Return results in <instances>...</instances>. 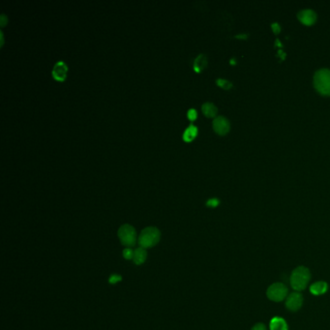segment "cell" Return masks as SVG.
<instances>
[{
	"instance_id": "1",
	"label": "cell",
	"mask_w": 330,
	"mask_h": 330,
	"mask_svg": "<svg viewBox=\"0 0 330 330\" xmlns=\"http://www.w3.org/2000/svg\"><path fill=\"white\" fill-rule=\"evenodd\" d=\"M311 280L310 270L305 266H298L294 268L290 274L289 282L291 288L295 291H302L307 288Z\"/></svg>"
},
{
	"instance_id": "2",
	"label": "cell",
	"mask_w": 330,
	"mask_h": 330,
	"mask_svg": "<svg viewBox=\"0 0 330 330\" xmlns=\"http://www.w3.org/2000/svg\"><path fill=\"white\" fill-rule=\"evenodd\" d=\"M161 238V233L157 228L148 227L145 228L139 237V243L141 247L147 249L156 246Z\"/></svg>"
},
{
	"instance_id": "3",
	"label": "cell",
	"mask_w": 330,
	"mask_h": 330,
	"mask_svg": "<svg viewBox=\"0 0 330 330\" xmlns=\"http://www.w3.org/2000/svg\"><path fill=\"white\" fill-rule=\"evenodd\" d=\"M314 86L317 91L324 95L330 96V70L320 69L314 75Z\"/></svg>"
},
{
	"instance_id": "4",
	"label": "cell",
	"mask_w": 330,
	"mask_h": 330,
	"mask_svg": "<svg viewBox=\"0 0 330 330\" xmlns=\"http://www.w3.org/2000/svg\"><path fill=\"white\" fill-rule=\"evenodd\" d=\"M289 289L283 283H274L266 290V295L273 302H281L288 297Z\"/></svg>"
},
{
	"instance_id": "5",
	"label": "cell",
	"mask_w": 330,
	"mask_h": 330,
	"mask_svg": "<svg viewBox=\"0 0 330 330\" xmlns=\"http://www.w3.org/2000/svg\"><path fill=\"white\" fill-rule=\"evenodd\" d=\"M118 237L124 246L127 248L133 247L136 245L137 241V233L134 227L131 225H122L118 230Z\"/></svg>"
},
{
	"instance_id": "6",
	"label": "cell",
	"mask_w": 330,
	"mask_h": 330,
	"mask_svg": "<svg viewBox=\"0 0 330 330\" xmlns=\"http://www.w3.org/2000/svg\"><path fill=\"white\" fill-rule=\"evenodd\" d=\"M286 308L291 311V312H296L298 311L302 305H303V296L301 295L300 292L298 291H294L291 292L290 294L288 295V297L286 298Z\"/></svg>"
},
{
	"instance_id": "7",
	"label": "cell",
	"mask_w": 330,
	"mask_h": 330,
	"mask_svg": "<svg viewBox=\"0 0 330 330\" xmlns=\"http://www.w3.org/2000/svg\"><path fill=\"white\" fill-rule=\"evenodd\" d=\"M213 129L214 131L221 136H224L229 133L231 125L230 121L225 117H216L213 120Z\"/></svg>"
},
{
	"instance_id": "8",
	"label": "cell",
	"mask_w": 330,
	"mask_h": 330,
	"mask_svg": "<svg viewBox=\"0 0 330 330\" xmlns=\"http://www.w3.org/2000/svg\"><path fill=\"white\" fill-rule=\"evenodd\" d=\"M68 73V66L64 61H57L52 68V77L54 80L62 82L66 79Z\"/></svg>"
},
{
	"instance_id": "9",
	"label": "cell",
	"mask_w": 330,
	"mask_h": 330,
	"mask_svg": "<svg viewBox=\"0 0 330 330\" xmlns=\"http://www.w3.org/2000/svg\"><path fill=\"white\" fill-rule=\"evenodd\" d=\"M297 19L305 25H312L317 21V14L311 9H305L297 14Z\"/></svg>"
},
{
	"instance_id": "10",
	"label": "cell",
	"mask_w": 330,
	"mask_h": 330,
	"mask_svg": "<svg viewBox=\"0 0 330 330\" xmlns=\"http://www.w3.org/2000/svg\"><path fill=\"white\" fill-rule=\"evenodd\" d=\"M329 289V285L325 281H318L315 282L314 284L311 285L310 287V291L314 295H323L325 294Z\"/></svg>"
},
{
	"instance_id": "11",
	"label": "cell",
	"mask_w": 330,
	"mask_h": 330,
	"mask_svg": "<svg viewBox=\"0 0 330 330\" xmlns=\"http://www.w3.org/2000/svg\"><path fill=\"white\" fill-rule=\"evenodd\" d=\"M270 330H289V327L287 322L280 317H275L270 321L269 324Z\"/></svg>"
},
{
	"instance_id": "12",
	"label": "cell",
	"mask_w": 330,
	"mask_h": 330,
	"mask_svg": "<svg viewBox=\"0 0 330 330\" xmlns=\"http://www.w3.org/2000/svg\"><path fill=\"white\" fill-rule=\"evenodd\" d=\"M147 258V252L145 251L144 248H138L134 251V257H133V261L138 264V265H141L142 264L145 259Z\"/></svg>"
},
{
	"instance_id": "13",
	"label": "cell",
	"mask_w": 330,
	"mask_h": 330,
	"mask_svg": "<svg viewBox=\"0 0 330 330\" xmlns=\"http://www.w3.org/2000/svg\"><path fill=\"white\" fill-rule=\"evenodd\" d=\"M197 135H198V128L193 124H191L186 128L182 137L185 141H191L197 137Z\"/></svg>"
},
{
	"instance_id": "14",
	"label": "cell",
	"mask_w": 330,
	"mask_h": 330,
	"mask_svg": "<svg viewBox=\"0 0 330 330\" xmlns=\"http://www.w3.org/2000/svg\"><path fill=\"white\" fill-rule=\"evenodd\" d=\"M202 110L204 115L207 117V118H216V115L218 113V110L216 108V106L212 103L207 102L202 106Z\"/></svg>"
},
{
	"instance_id": "15",
	"label": "cell",
	"mask_w": 330,
	"mask_h": 330,
	"mask_svg": "<svg viewBox=\"0 0 330 330\" xmlns=\"http://www.w3.org/2000/svg\"><path fill=\"white\" fill-rule=\"evenodd\" d=\"M207 64V56L205 54H200L194 62V69L197 72H201Z\"/></svg>"
},
{
	"instance_id": "16",
	"label": "cell",
	"mask_w": 330,
	"mask_h": 330,
	"mask_svg": "<svg viewBox=\"0 0 330 330\" xmlns=\"http://www.w3.org/2000/svg\"><path fill=\"white\" fill-rule=\"evenodd\" d=\"M216 83H217V84H218L219 86H221V87H223V88H225V89H229V88H231V87L233 86L232 83H230V82H228V81H226V80H222V79L217 80Z\"/></svg>"
},
{
	"instance_id": "17",
	"label": "cell",
	"mask_w": 330,
	"mask_h": 330,
	"mask_svg": "<svg viewBox=\"0 0 330 330\" xmlns=\"http://www.w3.org/2000/svg\"><path fill=\"white\" fill-rule=\"evenodd\" d=\"M123 257L126 259H133L134 257V251L131 248H126L123 250Z\"/></svg>"
},
{
	"instance_id": "18",
	"label": "cell",
	"mask_w": 330,
	"mask_h": 330,
	"mask_svg": "<svg viewBox=\"0 0 330 330\" xmlns=\"http://www.w3.org/2000/svg\"><path fill=\"white\" fill-rule=\"evenodd\" d=\"M121 280H122V277H121L120 275H118V274H113V275L111 276V278L109 279V282H110L111 284H117V283L120 282Z\"/></svg>"
},
{
	"instance_id": "19",
	"label": "cell",
	"mask_w": 330,
	"mask_h": 330,
	"mask_svg": "<svg viewBox=\"0 0 330 330\" xmlns=\"http://www.w3.org/2000/svg\"><path fill=\"white\" fill-rule=\"evenodd\" d=\"M187 116H188V118H189L191 121H194V120L197 118L198 114H197V111H196V110L190 109V110L188 111V113H187Z\"/></svg>"
},
{
	"instance_id": "20",
	"label": "cell",
	"mask_w": 330,
	"mask_h": 330,
	"mask_svg": "<svg viewBox=\"0 0 330 330\" xmlns=\"http://www.w3.org/2000/svg\"><path fill=\"white\" fill-rule=\"evenodd\" d=\"M207 207H215L219 205V200L217 199H210L207 203Z\"/></svg>"
},
{
	"instance_id": "21",
	"label": "cell",
	"mask_w": 330,
	"mask_h": 330,
	"mask_svg": "<svg viewBox=\"0 0 330 330\" xmlns=\"http://www.w3.org/2000/svg\"><path fill=\"white\" fill-rule=\"evenodd\" d=\"M251 330H267V328H266V326L264 324L259 323V324L255 325Z\"/></svg>"
},
{
	"instance_id": "22",
	"label": "cell",
	"mask_w": 330,
	"mask_h": 330,
	"mask_svg": "<svg viewBox=\"0 0 330 330\" xmlns=\"http://www.w3.org/2000/svg\"><path fill=\"white\" fill-rule=\"evenodd\" d=\"M7 22H8V19H7L6 15H5V14H2V15L0 16V24H1V26H4V25L7 24Z\"/></svg>"
},
{
	"instance_id": "23",
	"label": "cell",
	"mask_w": 330,
	"mask_h": 330,
	"mask_svg": "<svg viewBox=\"0 0 330 330\" xmlns=\"http://www.w3.org/2000/svg\"><path fill=\"white\" fill-rule=\"evenodd\" d=\"M272 28H273V30H274L275 33H279V31H280V26H279L278 24H272Z\"/></svg>"
},
{
	"instance_id": "24",
	"label": "cell",
	"mask_w": 330,
	"mask_h": 330,
	"mask_svg": "<svg viewBox=\"0 0 330 330\" xmlns=\"http://www.w3.org/2000/svg\"><path fill=\"white\" fill-rule=\"evenodd\" d=\"M0 35H1V45H3V33L0 32Z\"/></svg>"
}]
</instances>
